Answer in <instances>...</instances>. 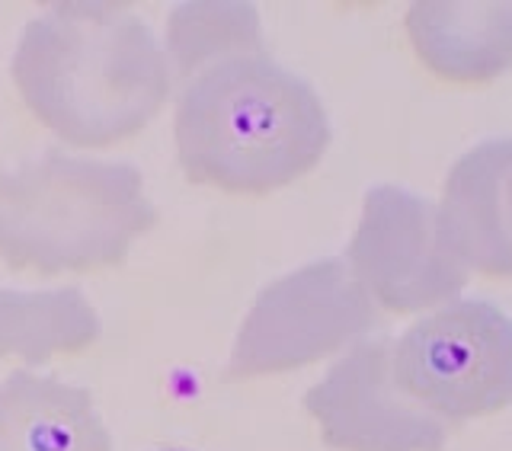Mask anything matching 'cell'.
<instances>
[{
	"mask_svg": "<svg viewBox=\"0 0 512 451\" xmlns=\"http://www.w3.org/2000/svg\"><path fill=\"white\" fill-rule=\"evenodd\" d=\"M103 336V320L80 288L16 292L0 285V359L42 365L87 352Z\"/></svg>",
	"mask_w": 512,
	"mask_h": 451,
	"instance_id": "cell-11",
	"label": "cell"
},
{
	"mask_svg": "<svg viewBox=\"0 0 512 451\" xmlns=\"http://www.w3.org/2000/svg\"><path fill=\"white\" fill-rule=\"evenodd\" d=\"M346 266L375 308L391 314L436 308L468 285V269L439 240L436 205L400 186L365 192Z\"/></svg>",
	"mask_w": 512,
	"mask_h": 451,
	"instance_id": "cell-6",
	"label": "cell"
},
{
	"mask_svg": "<svg viewBox=\"0 0 512 451\" xmlns=\"http://www.w3.org/2000/svg\"><path fill=\"white\" fill-rule=\"evenodd\" d=\"M506 212H509V228H512V173H509V183H506Z\"/></svg>",
	"mask_w": 512,
	"mask_h": 451,
	"instance_id": "cell-13",
	"label": "cell"
},
{
	"mask_svg": "<svg viewBox=\"0 0 512 451\" xmlns=\"http://www.w3.org/2000/svg\"><path fill=\"white\" fill-rule=\"evenodd\" d=\"M512 173V138L480 141L455 160L436 208L442 247L464 269L512 279V228L506 183Z\"/></svg>",
	"mask_w": 512,
	"mask_h": 451,
	"instance_id": "cell-8",
	"label": "cell"
},
{
	"mask_svg": "<svg viewBox=\"0 0 512 451\" xmlns=\"http://www.w3.org/2000/svg\"><path fill=\"white\" fill-rule=\"evenodd\" d=\"M157 451H186V448H176V445H167V448H157Z\"/></svg>",
	"mask_w": 512,
	"mask_h": 451,
	"instance_id": "cell-14",
	"label": "cell"
},
{
	"mask_svg": "<svg viewBox=\"0 0 512 451\" xmlns=\"http://www.w3.org/2000/svg\"><path fill=\"white\" fill-rule=\"evenodd\" d=\"M394 384L436 420L468 423L512 404V317L468 298L429 314L391 349Z\"/></svg>",
	"mask_w": 512,
	"mask_h": 451,
	"instance_id": "cell-4",
	"label": "cell"
},
{
	"mask_svg": "<svg viewBox=\"0 0 512 451\" xmlns=\"http://www.w3.org/2000/svg\"><path fill=\"white\" fill-rule=\"evenodd\" d=\"M237 55H263L260 13L253 4L192 0L170 13L167 61L183 84L212 64Z\"/></svg>",
	"mask_w": 512,
	"mask_h": 451,
	"instance_id": "cell-12",
	"label": "cell"
},
{
	"mask_svg": "<svg viewBox=\"0 0 512 451\" xmlns=\"http://www.w3.org/2000/svg\"><path fill=\"white\" fill-rule=\"evenodd\" d=\"M154 224L157 208L144 196V176L125 160L48 148L0 170V260L13 272L55 279L122 266Z\"/></svg>",
	"mask_w": 512,
	"mask_h": 451,
	"instance_id": "cell-3",
	"label": "cell"
},
{
	"mask_svg": "<svg viewBox=\"0 0 512 451\" xmlns=\"http://www.w3.org/2000/svg\"><path fill=\"white\" fill-rule=\"evenodd\" d=\"M26 109L71 148H112L170 100L173 71L151 26L119 4L71 0L29 20L10 61Z\"/></svg>",
	"mask_w": 512,
	"mask_h": 451,
	"instance_id": "cell-1",
	"label": "cell"
},
{
	"mask_svg": "<svg viewBox=\"0 0 512 451\" xmlns=\"http://www.w3.org/2000/svg\"><path fill=\"white\" fill-rule=\"evenodd\" d=\"M394 343L362 340L304 394L320 436L340 451H442L445 426L394 384Z\"/></svg>",
	"mask_w": 512,
	"mask_h": 451,
	"instance_id": "cell-7",
	"label": "cell"
},
{
	"mask_svg": "<svg viewBox=\"0 0 512 451\" xmlns=\"http://www.w3.org/2000/svg\"><path fill=\"white\" fill-rule=\"evenodd\" d=\"M378 324L375 301L343 260H317L256 295L228 362V378L295 372L362 340Z\"/></svg>",
	"mask_w": 512,
	"mask_h": 451,
	"instance_id": "cell-5",
	"label": "cell"
},
{
	"mask_svg": "<svg viewBox=\"0 0 512 451\" xmlns=\"http://www.w3.org/2000/svg\"><path fill=\"white\" fill-rule=\"evenodd\" d=\"M404 26L413 52L448 84H490L512 68V4L503 0H420Z\"/></svg>",
	"mask_w": 512,
	"mask_h": 451,
	"instance_id": "cell-9",
	"label": "cell"
},
{
	"mask_svg": "<svg viewBox=\"0 0 512 451\" xmlns=\"http://www.w3.org/2000/svg\"><path fill=\"white\" fill-rule=\"evenodd\" d=\"M0 451H112V436L90 391L20 368L0 381Z\"/></svg>",
	"mask_w": 512,
	"mask_h": 451,
	"instance_id": "cell-10",
	"label": "cell"
},
{
	"mask_svg": "<svg viewBox=\"0 0 512 451\" xmlns=\"http://www.w3.org/2000/svg\"><path fill=\"white\" fill-rule=\"evenodd\" d=\"M186 180L266 196L314 170L330 119L308 80L263 55H237L189 77L173 119Z\"/></svg>",
	"mask_w": 512,
	"mask_h": 451,
	"instance_id": "cell-2",
	"label": "cell"
}]
</instances>
